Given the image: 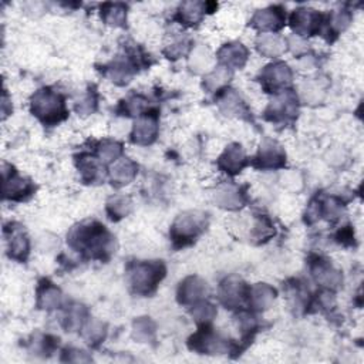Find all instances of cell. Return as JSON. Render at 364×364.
Returning a JSON list of instances; mask_svg holds the SVG:
<instances>
[{"instance_id": "1", "label": "cell", "mask_w": 364, "mask_h": 364, "mask_svg": "<svg viewBox=\"0 0 364 364\" xmlns=\"http://www.w3.org/2000/svg\"><path fill=\"white\" fill-rule=\"evenodd\" d=\"M67 242L73 249L91 259L107 261L114 252V236L96 221L73 228Z\"/></svg>"}, {"instance_id": "2", "label": "cell", "mask_w": 364, "mask_h": 364, "mask_svg": "<svg viewBox=\"0 0 364 364\" xmlns=\"http://www.w3.org/2000/svg\"><path fill=\"white\" fill-rule=\"evenodd\" d=\"M30 105L33 116L38 117L45 126H56L68 116L64 97L49 87L36 93L31 97Z\"/></svg>"}, {"instance_id": "3", "label": "cell", "mask_w": 364, "mask_h": 364, "mask_svg": "<svg viewBox=\"0 0 364 364\" xmlns=\"http://www.w3.org/2000/svg\"><path fill=\"white\" fill-rule=\"evenodd\" d=\"M167 269L161 261L134 262L128 266V282L137 295H151L165 278Z\"/></svg>"}, {"instance_id": "4", "label": "cell", "mask_w": 364, "mask_h": 364, "mask_svg": "<svg viewBox=\"0 0 364 364\" xmlns=\"http://www.w3.org/2000/svg\"><path fill=\"white\" fill-rule=\"evenodd\" d=\"M206 227V216L201 212L181 213L171 227V239L175 248H184L195 242Z\"/></svg>"}, {"instance_id": "5", "label": "cell", "mask_w": 364, "mask_h": 364, "mask_svg": "<svg viewBox=\"0 0 364 364\" xmlns=\"http://www.w3.org/2000/svg\"><path fill=\"white\" fill-rule=\"evenodd\" d=\"M190 347L201 354H225L235 350L231 340L215 333L206 326H202V329L190 339Z\"/></svg>"}, {"instance_id": "6", "label": "cell", "mask_w": 364, "mask_h": 364, "mask_svg": "<svg viewBox=\"0 0 364 364\" xmlns=\"http://www.w3.org/2000/svg\"><path fill=\"white\" fill-rule=\"evenodd\" d=\"M298 114V96L294 90H283L275 96L266 110V119L275 123L290 121Z\"/></svg>"}, {"instance_id": "7", "label": "cell", "mask_w": 364, "mask_h": 364, "mask_svg": "<svg viewBox=\"0 0 364 364\" xmlns=\"http://www.w3.org/2000/svg\"><path fill=\"white\" fill-rule=\"evenodd\" d=\"M34 192L31 181L23 178L12 165L3 167V198L10 201H23Z\"/></svg>"}, {"instance_id": "8", "label": "cell", "mask_w": 364, "mask_h": 364, "mask_svg": "<svg viewBox=\"0 0 364 364\" xmlns=\"http://www.w3.org/2000/svg\"><path fill=\"white\" fill-rule=\"evenodd\" d=\"M292 82V70L286 63L276 61L264 68L261 73L262 87L268 93H280Z\"/></svg>"}, {"instance_id": "9", "label": "cell", "mask_w": 364, "mask_h": 364, "mask_svg": "<svg viewBox=\"0 0 364 364\" xmlns=\"http://www.w3.org/2000/svg\"><path fill=\"white\" fill-rule=\"evenodd\" d=\"M249 289L241 278L231 276L220 286V301L228 309H238L248 302Z\"/></svg>"}, {"instance_id": "10", "label": "cell", "mask_w": 364, "mask_h": 364, "mask_svg": "<svg viewBox=\"0 0 364 364\" xmlns=\"http://www.w3.org/2000/svg\"><path fill=\"white\" fill-rule=\"evenodd\" d=\"M324 23L323 15L308 8L295 10L290 17V26L298 36H314L321 31Z\"/></svg>"}, {"instance_id": "11", "label": "cell", "mask_w": 364, "mask_h": 364, "mask_svg": "<svg viewBox=\"0 0 364 364\" xmlns=\"http://www.w3.org/2000/svg\"><path fill=\"white\" fill-rule=\"evenodd\" d=\"M5 236H6L9 257L15 261L24 262L30 252V241L23 227L19 224L6 225Z\"/></svg>"}, {"instance_id": "12", "label": "cell", "mask_w": 364, "mask_h": 364, "mask_svg": "<svg viewBox=\"0 0 364 364\" xmlns=\"http://www.w3.org/2000/svg\"><path fill=\"white\" fill-rule=\"evenodd\" d=\"M158 135V116L156 113L141 114L135 121L131 132L132 142L138 145H150Z\"/></svg>"}, {"instance_id": "13", "label": "cell", "mask_w": 364, "mask_h": 364, "mask_svg": "<svg viewBox=\"0 0 364 364\" xmlns=\"http://www.w3.org/2000/svg\"><path fill=\"white\" fill-rule=\"evenodd\" d=\"M208 294L206 282L198 276H188L178 287V302L185 306H194Z\"/></svg>"}, {"instance_id": "14", "label": "cell", "mask_w": 364, "mask_h": 364, "mask_svg": "<svg viewBox=\"0 0 364 364\" xmlns=\"http://www.w3.org/2000/svg\"><path fill=\"white\" fill-rule=\"evenodd\" d=\"M286 154L279 144L275 141H265L255 158V167L261 169H278L285 167Z\"/></svg>"}, {"instance_id": "15", "label": "cell", "mask_w": 364, "mask_h": 364, "mask_svg": "<svg viewBox=\"0 0 364 364\" xmlns=\"http://www.w3.org/2000/svg\"><path fill=\"white\" fill-rule=\"evenodd\" d=\"M286 16L280 6H272L255 13L250 23L255 29L262 31H278L285 26Z\"/></svg>"}, {"instance_id": "16", "label": "cell", "mask_w": 364, "mask_h": 364, "mask_svg": "<svg viewBox=\"0 0 364 364\" xmlns=\"http://www.w3.org/2000/svg\"><path fill=\"white\" fill-rule=\"evenodd\" d=\"M310 271H312V276L314 278V280L323 287L336 289L342 283L340 272L336 271L329 262L321 258H316L310 264Z\"/></svg>"}, {"instance_id": "17", "label": "cell", "mask_w": 364, "mask_h": 364, "mask_svg": "<svg viewBox=\"0 0 364 364\" xmlns=\"http://www.w3.org/2000/svg\"><path fill=\"white\" fill-rule=\"evenodd\" d=\"M246 165V154L239 144H231L229 147L222 153V156L218 160V167L221 171L236 175L239 174Z\"/></svg>"}, {"instance_id": "18", "label": "cell", "mask_w": 364, "mask_h": 364, "mask_svg": "<svg viewBox=\"0 0 364 364\" xmlns=\"http://www.w3.org/2000/svg\"><path fill=\"white\" fill-rule=\"evenodd\" d=\"M218 60L227 68H241L248 60V49L241 43H228L218 52Z\"/></svg>"}, {"instance_id": "19", "label": "cell", "mask_w": 364, "mask_h": 364, "mask_svg": "<svg viewBox=\"0 0 364 364\" xmlns=\"http://www.w3.org/2000/svg\"><path fill=\"white\" fill-rule=\"evenodd\" d=\"M276 299V290L268 283H258L249 289L248 303L255 310H266Z\"/></svg>"}, {"instance_id": "20", "label": "cell", "mask_w": 364, "mask_h": 364, "mask_svg": "<svg viewBox=\"0 0 364 364\" xmlns=\"http://www.w3.org/2000/svg\"><path fill=\"white\" fill-rule=\"evenodd\" d=\"M137 171H138V165L134 161H131L128 158L117 160L110 169L112 184L119 188L128 185L130 182L135 178Z\"/></svg>"}, {"instance_id": "21", "label": "cell", "mask_w": 364, "mask_h": 364, "mask_svg": "<svg viewBox=\"0 0 364 364\" xmlns=\"http://www.w3.org/2000/svg\"><path fill=\"white\" fill-rule=\"evenodd\" d=\"M218 104H220L221 110L227 116H238L242 117L248 113L246 105L239 97V94L232 89H224L218 94Z\"/></svg>"}, {"instance_id": "22", "label": "cell", "mask_w": 364, "mask_h": 364, "mask_svg": "<svg viewBox=\"0 0 364 364\" xmlns=\"http://www.w3.org/2000/svg\"><path fill=\"white\" fill-rule=\"evenodd\" d=\"M215 201L221 208L238 209L245 202V195L236 185H222L215 194Z\"/></svg>"}, {"instance_id": "23", "label": "cell", "mask_w": 364, "mask_h": 364, "mask_svg": "<svg viewBox=\"0 0 364 364\" xmlns=\"http://www.w3.org/2000/svg\"><path fill=\"white\" fill-rule=\"evenodd\" d=\"M61 303V292L52 282L43 280L38 289V306L40 309L52 310Z\"/></svg>"}, {"instance_id": "24", "label": "cell", "mask_w": 364, "mask_h": 364, "mask_svg": "<svg viewBox=\"0 0 364 364\" xmlns=\"http://www.w3.org/2000/svg\"><path fill=\"white\" fill-rule=\"evenodd\" d=\"M206 5L201 2H185L182 3L178 12V20L185 26L198 24L202 20Z\"/></svg>"}, {"instance_id": "25", "label": "cell", "mask_w": 364, "mask_h": 364, "mask_svg": "<svg viewBox=\"0 0 364 364\" xmlns=\"http://www.w3.org/2000/svg\"><path fill=\"white\" fill-rule=\"evenodd\" d=\"M107 335V326L96 319H90L83 327H82V336L83 339L93 347L98 346Z\"/></svg>"}, {"instance_id": "26", "label": "cell", "mask_w": 364, "mask_h": 364, "mask_svg": "<svg viewBox=\"0 0 364 364\" xmlns=\"http://www.w3.org/2000/svg\"><path fill=\"white\" fill-rule=\"evenodd\" d=\"M132 209V202L128 197L116 195L107 201V213L113 221H120L126 218Z\"/></svg>"}, {"instance_id": "27", "label": "cell", "mask_w": 364, "mask_h": 364, "mask_svg": "<svg viewBox=\"0 0 364 364\" xmlns=\"http://www.w3.org/2000/svg\"><path fill=\"white\" fill-rule=\"evenodd\" d=\"M101 17L110 26H124L127 20V8L120 3H105L101 6Z\"/></svg>"}, {"instance_id": "28", "label": "cell", "mask_w": 364, "mask_h": 364, "mask_svg": "<svg viewBox=\"0 0 364 364\" xmlns=\"http://www.w3.org/2000/svg\"><path fill=\"white\" fill-rule=\"evenodd\" d=\"M156 324L150 317H139L132 324V336L135 340L145 343L154 339Z\"/></svg>"}, {"instance_id": "29", "label": "cell", "mask_w": 364, "mask_h": 364, "mask_svg": "<svg viewBox=\"0 0 364 364\" xmlns=\"http://www.w3.org/2000/svg\"><path fill=\"white\" fill-rule=\"evenodd\" d=\"M257 46L258 50L268 57H276L283 52V42L275 34H262Z\"/></svg>"}, {"instance_id": "30", "label": "cell", "mask_w": 364, "mask_h": 364, "mask_svg": "<svg viewBox=\"0 0 364 364\" xmlns=\"http://www.w3.org/2000/svg\"><path fill=\"white\" fill-rule=\"evenodd\" d=\"M121 153H123V145L117 141L107 139V141L101 142L97 149V156L104 164L116 162L120 158Z\"/></svg>"}, {"instance_id": "31", "label": "cell", "mask_w": 364, "mask_h": 364, "mask_svg": "<svg viewBox=\"0 0 364 364\" xmlns=\"http://www.w3.org/2000/svg\"><path fill=\"white\" fill-rule=\"evenodd\" d=\"M82 178L86 182H96L101 175V167L91 156H82L79 162Z\"/></svg>"}, {"instance_id": "32", "label": "cell", "mask_w": 364, "mask_h": 364, "mask_svg": "<svg viewBox=\"0 0 364 364\" xmlns=\"http://www.w3.org/2000/svg\"><path fill=\"white\" fill-rule=\"evenodd\" d=\"M192 308L194 309L191 310V314L195 319V321L201 326H208L216 316V308L209 302L201 301L195 303Z\"/></svg>"}, {"instance_id": "33", "label": "cell", "mask_w": 364, "mask_h": 364, "mask_svg": "<svg viewBox=\"0 0 364 364\" xmlns=\"http://www.w3.org/2000/svg\"><path fill=\"white\" fill-rule=\"evenodd\" d=\"M147 105L149 103L142 96H131L121 104L124 116H141Z\"/></svg>"}, {"instance_id": "34", "label": "cell", "mask_w": 364, "mask_h": 364, "mask_svg": "<svg viewBox=\"0 0 364 364\" xmlns=\"http://www.w3.org/2000/svg\"><path fill=\"white\" fill-rule=\"evenodd\" d=\"M229 71L227 67L220 66L216 70H213L211 75L205 79V87L208 90H218L222 84L227 83V80L229 79Z\"/></svg>"}, {"instance_id": "35", "label": "cell", "mask_w": 364, "mask_h": 364, "mask_svg": "<svg viewBox=\"0 0 364 364\" xmlns=\"http://www.w3.org/2000/svg\"><path fill=\"white\" fill-rule=\"evenodd\" d=\"M272 235H275V227L266 216H259L257 224H255L253 236L259 241H268Z\"/></svg>"}, {"instance_id": "36", "label": "cell", "mask_w": 364, "mask_h": 364, "mask_svg": "<svg viewBox=\"0 0 364 364\" xmlns=\"http://www.w3.org/2000/svg\"><path fill=\"white\" fill-rule=\"evenodd\" d=\"M350 19H351L350 15L347 12H344V10L331 15V17H329V30H332L335 33L343 31L349 26Z\"/></svg>"}, {"instance_id": "37", "label": "cell", "mask_w": 364, "mask_h": 364, "mask_svg": "<svg viewBox=\"0 0 364 364\" xmlns=\"http://www.w3.org/2000/svg\"><path fill=\"white\" fill-rule=\"evenodd\" d=\"M96 107H97V96H96L94 90H90L83 97V100L77 104V112L83 116H87L96 110Z\"/></svg>"}, {"instance_id": "38", "label": "cell", "mask_w": 364, "mask_h": 364, "mask_svg": "<svg viewBox=\"0 0 364 364\" xmlns=\"http://www.w3.org/2000/svg\"><path fill=\"white\" fill-rule=\"evenodd\" d=\"M63 360L71 361V363H87V361H91V357L87 356V353H84L82 350L70 349V350H66Z\"/></svg>"}]
</instances>
